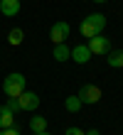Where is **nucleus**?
<instances>
[{
    "label": "nucleus",
    "mask_w": 123,
    "mask_h": 135,
    "mask_svg": "<svg viewBox=\"0 0 123 135\" xmlns=\"http://www.w3.org/2000/svg\"><path fill=\"white\" fill-rule=\"evenodd\" d=\"M17 103H20V110H27V113H35L37 106H39V96L35 91H27L25 89L20 96H17Z\"/></svg>",
    "instance_id": "nucleus-5"
},
{
    "label": "nucleus",
    "mask_w": 123,
    "mask_h": 135,
    "mask_svg": "<svg viewBox=\"0 0 123 135\" xmlns=\"http://www.w3.org/2000/svg\"><path fill=\"white\" fill-rule=\"evenodd\" d=\"M91 57H94V54L89 52L86 44H76V47L71 49V57H69V59H74L76 64H89V59H91Z\"/></svg>",
    "instance_id": "nucleus-7"
},
{
    "label": "nucleus",
    "mask_w": 123,
    "mask_h": 135,
    "mask_svg": "<svg viewBox=\"0 0 123 135\" xmlns=\"http://www.w3.org/2000/svg\"><path fill=\"white\" fill-rule=\"evenodd\" d=\"M15 125V113L7 106H0V130L3 128H12Z\"/></svg>",
    "instance_id": "nucleus-9"
},
{
    "label": "nucleus",
    "mask_w": 123,
    "mask_h": 135,
    "mask_svg": "<svg viewBox=\"0 0 123 135\" xmlns=\"http://www.w3.org/2000/svg\"><path fill=\"white\" fill-rule=\"evenodd\" d=\"M64 135H86V133L81 130V128H76V125H74V128H67V133H64Z\"/></svg>",
    "instance_id": "nucleus-17"
},
{
    "label": "nucleus",
    "mask_w": 123,
    "mask_h": 135,
    "mask_svg": "<svg viewBox=\"0 0 123 135\" xmlns=\"http://www.w3.org/2000/svg\"><path fill=\"white\" fill-rule=\"evenodd\" d=\"M30 130H32V133H42V130H47V118H42V115H32V118H30Z\"/></svg>",
    "instance_id": "nucleus-13"
},
{
    "label": "nucleus",
    "mask_w": 123,
    "mask_h": 135,
    "mask_svg": "<svg viewBox=\"0 0 123 135\" xmlns=\"http://www.w3.org/2000/svg\"><path fill=\"white\" fill-rule=\"evenodd\" d=\"M81 106H84V103L79 101V96H69L67 101H64V108H67L69 113H79V110H81Z\"/></svg>",
    "instance_id": "nucleus-14"
},
{
    "label": "nucleus",
    "mask_w": 123,
    "mask_h": 135,
    "mask_svg": "<svg viewBox=\"0 0 123 135\" xmlns=\"http://www.w3.org/2000/svg\"><path fill=\"white\" fill-rule=\"evenodd\" d=\"M86 135H101V133H98L96 128H91V130H86Z\"/></svg>",
    "instance_id": "nucleus-18"
},
{
    "label": "nucleus",
    "mask_w": 123,
    "mask_h": 135,
    "mask_svg": "<svg viewBox=\"0 0 123 135\" xmlns=\"http://www.w3.org/2000/svg\"><path fill=\"white\" fill-rule=\"evenodd\" d=\"M106 57H108L106 64H108L111 69H123V49H111Z\"/></svg>",
    "instance_id": "nucleus-10"
},
{
    "label": "nucleus",
    "mask_w": 123,
    "mask_h": 135,
    "mask_svg": "<svg viewBox=\"0 0 123 135\" xmlns=\"http://www.w3.org/2000/svg\"><path fill=\"white\" fill-rule=\"evenodd\" d=\"M0 135H20V130L12 125V128H3V130H0Z\"/></svg>",
    "instance_id": "nucleus-16"
},
{
    "label": "nucleus",
    "mask_w": 123,
    "mask_h": 135,
    "mask_svg": "<svg viewBox=\"0 0 123 135\" xmlns=\"http://www.w3.org/2000/svg\"><path fill=\"white\" fill-rule=\"evenodd\" d=\"M25 86H27V79H25L22 74H17V71H12V74H7V76H5V81H3V91H5V96H7V98H17L20 93L25 91Z\"/></svg>",
    "instance_id": "nucleus-2"
},
{
    "label": "nucleus",
    "mask_w": 123,
    "mask_h": 135,
    "mask_svg": "<svg viewBox=\"0 0 123 135\" xmlns=\"http://www.w3.org/2000/svg\"><path fill=\"white\" fill-rule=\"evenodd\" d=\"M20 0H0V12L5 15V17H15V15L20 12Z\"/></svg>",
    "instance_id": "nucleus-8"
},
{
    "label": "nucleus",
    "mask_w": 123,
    "mask_h": 135,
    "mask_svg": "<svg viewBox=\"0 0 123 135\" xmlns=\"http://www.w3.org/2000/svg\"><path fill=\"white\" fill-rule=\"evenodd\" d=\"M94 3H108V0H94Z\"/></svg>",
    "instance_id": "nucleus-20"
},
{
    "label": "nucleus",
    "mask_w": 123,
    "mask_h": 135,
    "mask_svg": "<svg viewBox=\"0 0 123 135\" xmlns=\"http://www.w3.org/2000/svg\"><path fill=\"white\" fill-rule=\"evenodd\" d=\"M69 32H71V27H69V22H54L52 30H49V39H52L54 44H62V42H67L69 39Z\"/></svg>",
    "instance_id": "nucleus-6"
},
{
    "label": "nucleus",
    "mask_w": 123,
    "mask_h": 135,
    "mask_svg": "<svg viewBox=\"0 0 123 135\" xmlns=\"http://www.w3.org/2000/svg\"><path fill=\"white\" fill-rule=\"evenodd\" d=\"M86 47H89L91 54H108L111 52V39L101 32V35H96V37H89Z\"/></svg>",
    "instance_id": "nucleus-4"
},
{
    "label": "nucleus",
    "mask_w": 123,
    "mask_h": 135,
    "mask_svg": "<svg viewBox=\"0 0 123 135\" xmlns=\"http://www.w3.org/2000/svg\"><path fill=\"white\" fill-rule=\"evenodd\" d=\"M25 42V32L20 27H12L10 32H7V44H12V47H17V44H22Z\"/></svg>",
    "instance_id": "nucleus-12"
},
{
    "label": "nucleus",
    "mask_w": 123,
    "mask_h": 135,
    "mask_svg": "<svg viewBox=\"0 0 123 135\" xmlns=\"http://www.w3.org/2000/svg\"><path fill=\"white\" fill-rule=\"evenodd\" d=\"M103 30H106V15H101V12H91V15H86V17L81 20V25H79V32L84 35L86 39H89V37L101 35Z\"/></svg>",
    "instance_id": "nucleus-1"
},
{
    "label": "nucleus",
    "mask_w": 123,
    "mask_h": 135,
    "mask_svg": "<svg viewBox=\"0 0 123 135\" xmlns=\"http://www.w3.org/2000/svg\"><path fill=\"white\" fill-rule=\"evenodd\" d=\"M35 135H52V133H47V130H42V133H35Z\"/></svg>",
    "instance_id": "nucleus-19"
},
{
    "label": "nucleus",
    "mask_w": 123,
    "mask_h": 135,
    "mask_svg": "<svg viewBox=\"0 0 123 135\" xmlns=\"http://www.w3.org/2000/svg\"><path fill=\"white\" fill-rule=\"evenodd\" d=\"M76 96H79V101L84 103V106H94V103L101 101V89H98L96 84H84Z\"/></svg>",
    "instance_id": "nucleus-3"
},
{
    "label": "nucleus",
    "mask_w": 123,
    "mask_h": 135,
    "mask_svg": "<svg viewBox=\"0 0 123 135\" xmlns=\"http://www.w3.org/2000/svg\"><path fill=\"white\" fill-rule=\"evenodd\" d=\"M69 57H71V49L67 47V42L54 44V59L57 61H69Z\"/></svg>",
    "instance_id": "nucleus-11"
},
{
    "label": "nucleus",
    "mask_w": 123,
    "mask_h": 135,
    "mask_svg": "<svg viewBox=\"0 0 123 135\" xmlns=\"http://www.w3.org/2000/svg\"><path fill=\"white\" fill-rule=\"evenodd\" d=\"M5 106L10 108L12 113H17V110H20V103H17V98H7V103H5Z\"/></svg>",
    "instance_id": "nucleus-15"
}]
</instances>
